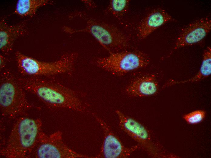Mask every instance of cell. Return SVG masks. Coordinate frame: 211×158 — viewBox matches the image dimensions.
Listing matches in <instances>:
<instances>
[{
  "label": "cell",
  "mask_w": 211,
  "mask_h": 158,
  "mask_svg": "<svg viewBox=\"0 0 211 158\" xmlns=\"http://www.w3.org/2000/svg\"><path fill=\"white\" fill-rule=\"evenodd\" d=\"M92 116L102 129L103 140L99 153L94 158H126L134 152L140 149L138 145L125 146L111 127L102 118L93 113Z\"/></svg>",
  "instance_id": "cell-9"
},
{
  "label": "cell",
  "mask_w": 211,
  "mask_h": 158,
  "mask_svg": "<svg viewBox=\"0 0 211 158\" xmlns=\"http://www.w3.org/2000/svg\"><path fill=\"white\" fill-rule=\"evenodd\" d=\"M176 21L164 9L161 8H156L140 22L137 28V36L140 40L144 39L164 24Z\"/></svg>",
  "instance_id": "cell-12"
},
{
  "label": "cell",
  "mask_w": 211,
  "mask_h": 158,
  "mask_svg": "<svg viewBox=\"0 0 211 158\" xmlns=\"http://www.w3.org/2000/svg\"><path fill=\"white\" fill-rule=\"evenodd\" d=\"M158 88V83L155 76L152 74H146L133 80L125 91L129 97H142L155 94Z\"/></svg>",
  "instance_id": "cell-13"
},
{
  "label": "cell",
  "mask_w": 211,
  "mask_h": 158,
  "mask_svg": "<svg viewBox=\"0 0 211 158\" xmlns=\"http://www.w3.org/2000/svg\"><path fill=\"white\" fill-rule=\"evenodd\" d=\"M205 113L202 110H196L185 115L183 118L188 123L195 124L201 122L204 118Z\"/></svg>",
  "instance_id": "cell-17"
},
{
  "label": "cell",
  "mask_w": 211,
  "mask_h": 158,
  "mask_svg": "<svg viewBox=\"0 0 211 158\" xmlns=\"http://www.w3.org/2000/svg\"><path fill=\"white\" fill-rule=\"evenodd\" d=\"M26 91L35 95L48 107L84 113L88 105L82 95L57 80L41 77H18Z\"/></svg>",
  "instance_id": "cell-1"
},
{
  "label": "cell",
  "mask_w": 211,
  "mask_h": 158,
  "mask_svg": "<svg viewBox=\"0 0 211 158\" xmlns=\"http://www.w3.org/2000/svg\"><path fill=\"white\" fill-rule=\"evenodd\" d=\"M211 74V48L208 46L204 52L202 64L197 74L191 78L186 81H177L171 79L166 83L163 87L165 88L176 84L198 81L208 77Z\"/></svg>",
  "instance_id": "cell-14"
},
{
  "label": "cell",
  "mask_w": 211,
  "mask_h": 158,
  "mask_svg": "<svg viewBox=\"0 0 211 158\" xmlns=\"http://www.w3.org/2000/svg\"><path fill=\"white\" fill-rule=\"evenodd\" d=\"M92 157L78 153L64 142L62 132L56 131L49 135L43 131L28 158H89Z\"/></svg>",
  "instance_id": "cell-7"
},
{
  "label": "cell",
  "mask_w": 211,
  "mask_h": 158,
  "mask_svg": "<svg viewBox=\"0 0 211 158\" xmlns=\"http://www.w3.org/2000/svg\"><path fill=\"white\" fill-rule=\"evenodd\" d=\"M28 21L25 20L11 25L7 22L5 17L1 19L0 21V50L3 54H9L12 50L15 40L27 34Z\"/></svg>",
  "instance_id": "cell-11"
},
{
  "label": "cell",
  "mask_w": 211,
  "mask_h": 158,
  "mask_svg": "<svg viewBox=\"0 0 211 158\" xmlns=\"http://www.w3.org/2000/svg\"><path fill=\"white\" fill-rule=\"evenodd\" d=\"M8 61V59L5 57L2 54H0V71L3 70Z\"/></svg>",
  "instance_id": "cell-18"
},
{
  "label": "cell",
  "mask_w": 211,
  "mask_h": 158,
  "mask_svg": "<svg viewBox=\"0 0 211 158\" xmlns=\"http://www.w3.org/2000/svg\"><path fill=\"white\" fill-rule=\"evenodd\" d=\"M75 15L85 20V26L75 29L65 26L62 29L65 32L69 34L88 33L110 54L118 52L129 46V37L116 26L88 16L84 12H77Z\"/></svg>",
  "instance_id": "cell-4"
},
{
  "label": "cell",
  "mask_w": 211,
  "mask_h": 158,
  "mask_svg": "<svg viewBox=\"0 0 211 158\" xmlns=\"http://www.w3.org/2000/svg\"><path fill=\"white\" fill-rule=\"evenodd\" d=\"M211 29V20L208 17L198 19L183 28L172 52L178 49L194 44L202 41Z\"/></svg>",
  "instance_id": "cell-10"
},
{
  "label": "cell",
  "mask_w": 211,
  "mask_h": 158,
  "mask_svg": "<svg viewBox=\"0 0 211 158\" xmlns=\"http://www.w3.org/2000/svg\"><path fill=\"white\" fill-rule=\"evenodd\" d=\"M150 58L140 51H124L107 57L95 59L92 63L96 66L116 76H121L133 70L146 67Z\"/></svg>",
  "instance_id": "cell-6"
},
{
  "label": "cell",
  "mask_w": 211,
  "mask_h": 158,
  "mask_svg": "<svg viewBox=\"0 0 211 158\" xmlns=\"http://www.w3.org/2000/svg\"><path fill=\"white\" fill-rule=\"evenodd\" d=\"M119 125L121 129L137 142L140 148L145 150L151 156L159 155L158 144L153 141L148 130L139 122L117 110Z\"/></svg>",
  "instance_id": "cell-8"
},
{
  "label": "cell",
  "mask_w": 211,
  "mask_h": 158,
  "mask_svg": "<svg viewBox=\"0 0 211 158\" xmlns=\"http://www.w3.org/2000/svg\"><path fill=\"white\" fill-rule=\"evenodd\" d=\"M129 2V0H111L106 9V11L119 19L127 12Z\"/></svg>",
  "instance_id": "cell-16"
},
{
  "label": "cell",
  "mask_w": 211,
  "mask_h": 158,
  "mask_svg": "<svg viewBox=\"0 0 211 158\" xmlns=\"http://www.w3.org/2000/svg\"><path fill=\"white\" fill-rule=\"evenodd\" d=\"M25 90L9 70H3L0 76V109L2 116L15 120L25 116L33 106L28 101Z\"/></svg>",
  "instance_id": "cell-3"
},
{
  "label": "cell",
  "mask_w": 211,
  "mask_h": 158,
  "mask_svg": "<svg viewBox=\"0 0 211 158\" xmlns=\"http://www.w3.org/2000/svg\"><path fill=\"white\" fill-rule=\"evenodd\" d=\"M53 3L49 0H19L16 3L15 13L22 17H31L39 8Z\"/></svg>",
  "instance_id": "cell-15"
},
{
  "label": "cell",
  "mask_w": 211,
  "mask_h": 158,
  "mask_svg": "<svg viewBox=\"0 0 211 158\" xmlns=\"http://www.w3.org/2000/svg\"><path fill=\"white\" fill-rule=\"evenodd\" d=\"M15 120L0 154L6 158H28L43 132L42 121L25 116Z\"/></svg>",
  "instance_id": "cell-2"
},
{
  "label": "cell",
  "mask_w": 211,
  "mask_h": 158,
  "mask_svg": "<svg viewBox=\"0 0 211 158\" xmlns=\"http://www.w3.org/2000/svg\"><path fill=\"white\" fill-rule=\"evenodd\" d=\"M78 57L76 52L65 53L52 62L39 60L19 51L15 53L18 70L22 75L49 77L60 74H71Z\"/></svg>",
  "instance_id": "cell-5"
}]
</instances>
